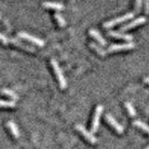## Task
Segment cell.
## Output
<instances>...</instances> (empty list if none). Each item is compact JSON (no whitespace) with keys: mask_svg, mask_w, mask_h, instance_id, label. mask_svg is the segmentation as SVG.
<instances>
[{"mask_svg":"<svg viewBox=\"0 0 149 149\" xmlns=\"http://www.w3.org/2000/svg\"><path fill=\"white\" fill-rule=\"evenodd\" d=\"M50 63H51V66H52V68L54 70V73L56 74V77H57L60 87L63 88H65V87H66V80H65L64 76L63 74V71H62V69H61L59 63H57V61H56L55 59H51L50 60Z\"/></svg>","mask_w":149,"mask_h":149,"instance_id":"cell-1","label":"cell"},{"mask_svg":"<svg viewBox=\"0 0 149 149\" xmlns=\"http://www.w3.org/2000/svg\"><path fill=\"white\" fill-rule=\"evenodd\" d=\"M133 16H134V13L132 11H130V12L123 14V15H120L118 17H116V18L111 19V20H109V21L104 22L102 26L105 27V28H109V27H112L116 24H118V23H119V22H122L126 20H129V19L132 18Z\"/></svg>","mask_w":149,"mask_h":149,"instance_id":"cell-2","label":"cell"},{"mask_svg":"<svg viewBox=\"0 0 149 149\" xmlns=\"http://www.w3.org/2000/svg\"><path fill=\"white\" fill-rule=\"evenodd\" d=\"M102 105L99 104L97 105V107L95 108V113L93 115V118H92V121H91V132H96L98 127H99V122H100V116L102 115Z\"/></svg>","mask_w":149,"mask_h":149,"instance_id":"cell-3","label":"cell"},{"mask_svg":"<svg viewBox=\"0 0 149 149\" xmlns=\"http://www.w3.org/2000/svg\"><path fill=\"white\" fill-rule=\"evenodd\" d=\"M76 128L77 130H78L79 132H80L84 137H85L88 142L91 143H96L98 142V139L94 136V135L92 134L91 132H88V130L84 127V126H82L81 124H77L76 125Z\"/></svg>","mask_w":149,"mask_h":149,"instance_id":"cell-4","label":"cell"},{"mask_svg":"<svg viewBox=\"0 0 149 149\" xmlns=\"http://www.w3.org/2000/svg\"><path fill=\"white\" fill-rule=\"evenodd\" d=\"M135 47V44L133 42H126V43H114L111 44L108 48L109 52L112 51H116V50H123V49H133Z\"/></svg>","mask_w":149,"mask_h":149,"instance_id":"cell-5","label":"cell"},{"mask_svg":"<svg viewBox=\"0 0 149 149\" xmlns=\"http://www.w3.org/2000/svg\"><path fill=\"white\" fill-rule=\"evenodd\" d=\"M18 36H20V37H22V38H25L27 40H29L31 41L32 43H34L37 46H40L42 47L44 44H45V42L44 40H42L40 39L39 37H36L35 36H33V35H30V34H28V33L26 32H19L18 33Z\"/></svg>","mask_w":149,"mask_h":149,"instance_id":"cell-6","label":"cell"},{"mask_svg":"<svg viewBox=\"0 0 149 149\" xmlns=\"http://www.w3.org/2000/svg\"><path fill=\"white\" fill-rule=\"evenodd\" d=\"M146 21V18L144 17V16L137 17L136 19H134V20L130 21V22L126 23V24L122 25V26L119 28V30H123V31L124 30H128V29H130V28H132L134 26H137L139 24H141V23H143Z\"/></svg>","mask_w":149,"mask_h":149,"instance_id":"cell-7","label":"cell"},{"mask_svg":"<svg viewBox=\"0 0 149 149\" xmlns=\"http://www.w3.org/2000/svg\"><path fill=\"white\" fill-rule=\"evenodd\" d=\"M105 119L107 120V122H108L112 127H113L116 132H119V133H122L124 132V128H123V126L119 124L118 121H116L115 118H114V116L110 115V114H106L105 115Z\"/></svg>","mask_w":149,"mask_h":149,"instance_id":"cell-8","label":"cell"},{"mask_svg":"<svg viewBox=\"0 0 149 149\" xmlns=\"http://www.w3.org/2000/svg\"><path fill=\"white\" fill-rule=\"evenodd\" d=\"M108 35L112 36L114 37H116V38H121V39H125V40H129L132 41V36L130 34H124V33L121 32H118V31H108Z\"/></svg>","mask_w":149,"mask_h":149,"instance_id":"cell-9","label":"cell"},{"mask_svg":"<svg viewBox=\"0 0 149 149\" xmlns=\"http://www.w3.org/2000/svg\"><path fill=\"white\" fill-rule=\"evenodd\" d=\"M88 33H90V35L94 37V38L99 42L101 45H106V40L102 36V35L96 29L91 28V29H90V31H88Z\"/></svg>","mask_w":149,"mask_h":149,"instance_id":"cell-10","label":"cell"},{"mask_svg":"<svg viewBox=\"0 0 149 149\" xmlns=\"http://www.w3.org/2000/svg\"><path fill=\"white\" fill-rule=\"evenodd\" d=\"M7 126L8 127V129L10 130L11 133L13 134V136L15 138H18L20 136V132H19V129L17 127V125L13 122V121H8L7 123Z\"/></svg>","mask_w":149,"mask_h":149,"instance_id":"cell-11","label":"cell"},{"mask_svg":"<svg viewBox=\"0 0 149 149\" xmlns=\"http://www.w3.org/2000/svg\"><path fill=\"white\" fill-rule=\"evenodd\" d=\"M44 7L46 8H56V9H63V5L60 2H43L42 3Z\"/></svg>","mask_w":149,"mask_h":149,"instance_id":"cell-12","label":"cell"},{"mask_svg":"<svg viewBox=\"0 0 149 149\" xmlns=\"http://www.w3.org/2000/svg\"><path fill=\"white\" fill-rule=\"evenodd\" d=\"M133 125L137 126V127H139L140 129H142L146 132L149 133V125H147L146 123H144L143 121L140 120V119H136V120L133 121Z\"/></svg>","mask_w":149,"mask_h":149,"instance_id":"cell-13","label":"cell"},{"mask_svg":"<svg viewBox=\"0 0 149 149\" xmlns=\"http://www.w3.org/2000/svg\"><path fill=\"white\" fill-rule=\"evenodd\" d=\"M90 46L91 47L92 49H94L97 51V52L99 53V54H101L102 56H105L106 55L105 49H104L102 48V47H100L97 43H95V42H90Z\"/></svg>","mask_w":149,"mask_h":149,"instance_id":"cell-14","label":"cell"},{"mask_svg":"<svg viewBox=\"0 0 149 149\" xmlns=\"http://www.w3.org/2000/svg\"><path fill=\"white\" fill-rule=\"evenodd\" d=\"M2 93H3V94H5V95H8L9 97H11L13 100H17L18 99V95L12 90H10V88H2Z\"/></svg>","mask_w":149,"mask_h":149,"instance_id":"cell-15","label":"cell"},{"mask_svg":"<svg viewBox=\"0 0 149 149\" xmlns=\"http://www.w3.org/2000/svg\"><path fill=\"white\" fill-rule=\"evenodd\" d=\"M125 106H126V108H127L129 114L130 116H136V111H135L134 107L132 106V104H130V102H125Z\"/></svg>","mask_w":149,"mask_h":149,"instance_id":"cell-16","label":"cell"},{"mask_svg":"<svg viewBox=\"0 0 149 149\" xmlns=\"http://www.w3.org/2000/svg\"><path fill=\"white\" fill-rule=\"evenodd\" d=\"M54 17H55L56 20H57V22H58V23H59V25H60V26H64V25H65V21H64L63 17L62 16V14L59 13L58 11H56V12L54 13Z\"/></svg>","mask_w":149,"mask_h":149,"instance_id":"cell-17","label":"cell"},{"mask_svg":"<svg viewBox=\"0 0 149 149\" xmlns=\"http://www.w3.org/2000/svg\"><path fill=\"white\" fill-rule=\"evenodd\" d=\"M10 41L12 42V43L16 44V45H18V46H20L21 48H22V49H28V50L35 51V49H34V48H32V47H28V46H26L25 44L21 43V42H19V41H18V40H16V39H10Z\"/></svg>","mask_w":149,"mask_h":149,"instance_id":"cell-18","label":"cell"},{"mask_svg":"<svg viewBox=\"0 0 149 149\" xmlns=\"http://www.w3.org/2000/svg\"><path fill=\"white\" fill-rule=\"evenodd\" d=\"M15 105H16V102L14 101L1 100V106H3V107H14Z\"/></svg>","mask_w":149,"mask_h":149,"instance_id":"cell-19","label":"cell"},{"mask_svg":"<svg viewBox=\"0 0 149 149\" xmlns=\"http://www.w3.org/2000/svg\"><path fill=\"white\" fill-rule=\"evenodd\" d=\"M142 6V1H137L135 3V8H136V12L140 11V8Z\"/></svg>","mask_w":149,"mask_h":149,"instance_id":"cell-20","label":"cell"},{"mask_svg":"<svg viewBox=\"0 0 149 149\" xmlns=\"http://www.w3.org/2000/svg\"><path fill=\"white\" fill-rule=\"evenodd\" d=\"M144 5H146V8H144L146 13H149V1H146L144 2Z\"/></svg>","mask_w":149,"mask_h":149,"instance_id":"cell-21","label":"cell"},{"mask_svg":"<svg viewBox=\"0 0 149 149\" xmlns=\"http://www.w3.org/2000/svg\"><path fill=\"white\" fill-rule=\"evenodd\" d=\"M0 37H1V39H2V41L4 42V43H7V42L8 41V38H6V36H5L3 34L0 35Z\"/></svg>","mask_w":149,"mask_h":149,"instance_id":"cell-22","label":"cell"},{"mask_svg":"<svg viewBox=\"0 0 149 149\" xmlns=\"http://www.w3.org/2000/svg\"><path fill=\"white\" fill-rule=\"evenodd\" d=\"M143 80H144V82H146V83H148V84H149V77H144V78H143Z\"/></svg>","mask_w":149,"mask_h":149,"instance_id":"cell-23","label":"cell"},{"mask_svg":"<svg viewBox=\"0 0 149 149\" xmlns=\"http://www.w3.org/2000/svg\"><path fill=\"white\" fill-rule=\"evenodd\" d=\"M144 149H149V144H148V146H146V148H144Z\"/></svg>","mask_w":149,"mask_h":149,"instance_id":"cell-24","label":"cell"}]
</instances>
